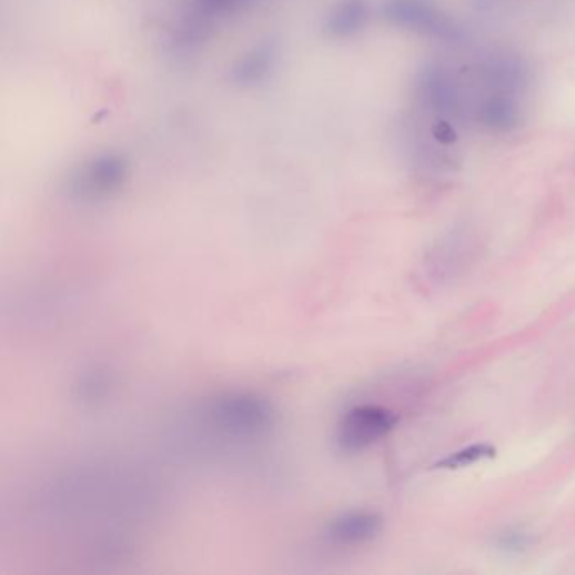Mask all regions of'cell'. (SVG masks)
Masks as SVG:
<instances>
[{
  "instance_id": "cell-3",
  "label": "cell",
  "mask_w": 575,
  "mask_h": 575,
  "mask_svg": "<svg viewBox=\"0 0 575 575\" xmlns=\"http://www.w3.org/2000/svg\"><path fill=\"white\" fill-rule=\"evenodd\" d=\"M382 14L393 28L432 41L460 44L466 38L460 22L438 9L432 0H385Z\"/></svg>"
},
{
  "instance_id": "cell-14",
  "label": "cell",
  "mask_w": 575,
  "mask_h": 575,
  "mask_svg": "<svg viewBox=\"0 0 575 575\" xmlns=\"http://www.w3.org/2000/svg\"><path fill=\"white\" fill-rule=\"evenodd\" d=\"M496 2H500V0H477V6H480V8H492Z\"/></svg>"
},
{
  "instance_id": "cell-10",
  "label": "cell",
  "mask_w": 575,
  "mask_h": 575,
  "mask_svg": "<svg viewBox=\"0 0 575 575\" xmlns=\"http://www.w3.org/2000/svg\"><path fill=\"white\" fill-rule=\"evenodd\" d=\"M370 19L369 0H340L326 19V31L336 38L359 34Z\"/></svg>"
},
{
  "instance_id": "cell-12",
  "label": "cell",
  "mask_w": 575,
  "mask_h": 575,
  "mask_svg": "<svg viewBox=\"0 0 575 575\" xmlns=\"http://www.w3.org/2000/svg\"><path fill=\"white\" fill-rule=\"evenodd\" d=\"M532 544V535L526 534L525 529L510 528L496 535L495 545L496 551L503 554H522Z\"/></svg>"
},
{
  "instance_id": "cell-2",
  "label": "cell",
  "mask_w": 575,
  "mask_h": 575,
  "mask_svg": "<svg viewBox=\"0 0 575 575\" xmlns=\"http://www.w3.org/2000/svg\"><path fill=\"white\" fill-rule=\"evenodd\" d=\"M415 103L427 119L450 120L463 123L473 117L474 100L467 92L463 78L457 77L447 64L425 61L415 71L412 80Z\"/></svg>"
},
{
  "instance_id": "cell-13",
  "label": "cell",
  "mask_w": 575,
  "mask_h": 575,
  "mask_svg": "<svg viewBox=\"0 0 575 575\" xmlns=\"http://www.w3.org/2000/svg\"><path fill=\"white\" fill-rule=\"evenodd\" d=\"M110 385V380H107L105 376L100 375H90L81 382V396L83 399H88V401H95V399H100L103 393L107 392V386Z\"/></svg>"
},
{
  "instance_id": "cell-5",
  "label": "cell",
  "mask_w": 575,
  "mask_h": 575,
  "mask_svg": "<svg viewBox=\"0 0 575 575\" xmlns=\"http://www.w3.org/2000/svg\"><path fill=\"white\" fill-rule=\"evenodd\" d=\"M399 415L382 405H356L337 422L336 442L344 453H362L389 435Z\"/></svg>"
},
{
  "instance_id": "cell-11",
  "label": "cell",
  "mask_w": 575,
  "mask_h": 575,
  "mask_svg": "<svg viewBox=\"0 0 575 575\" xmlns=\"http://www.w3.org/2000/svg\"><path fill=\"white\" fill-rule=\"evenodd\" d=\"M496 456V450L490 444H473V446L464 447L450 454L444 460L434 464V470H461V467L473 466L480 461L492 460Z\"/></svg>"
},
{
  "instance_id": "cell-9",
  "label": "cell",
  "mask_w": 575,
  "mask_h": 575,
  "mask_svg": "<svg viewBox=\"0 0 575 575\" xmlns=\"http://www.w3.org/2000/svg\"><path fill=\"white\" fill-rule=\"evenodd\" d=\"M522 99L503 93H481L474 100L473 117L493 134H510L523 122Z\"/></svg>"
},
{
  "instance_id": "cell-7",
  "label": "cell",
  "mask_w": 575,
  "mask_h": 575,
  "mask_svg": "<svg viewBox=\"0 0 575 575\" xmlns=\"http://www.w3.org/2000/svg\"><path fill=\"white\" fill-rule=\"evenodd\" d=\"M480 252L477 236L471 230L457 229L442 236L425 260L432 281L451 282L466 272Z\"/></svg>"
},
{
  "instance_id": "cell-1",
  "label": "cell",
  "mask_w": 575,
  "mask_h": 575,
  "mask_svg": "<svg viewBox=\"0 0 575 575\" xmlns=\"http://www.w3.org/2000/svg\"><path fill=\"white\" fill-rule=\"evenodd\" d=\"M201 422L225 441H253L274 427L275 411L259 393L225 392L203 405Z\"/></svg>"
},
{
  "instance_id": "cell-6",
  "label": "cell",
  "mask_w": 575,
  "mask_h": 575,
  "mask_svg": "<svg viewBox=\"0 0 575 575\" xmlns=\"http://www.w3.org/2000/svg\"><path fill=\"white\" fill-rule=\"evenodd\" d=\"M399 139L402 141L405 155L415 169L431 174H446L456 171L457 159L454 158L450 148L435 141L428 125L422 127L421 119H405L401 122Z\"/></svg>"
},
{
  "instance_id": "cell-4",
  "label": "cell",
  "mask_w": 575,
  "mask_h": 575,
  "mask_svg": "<svg viewBox=\"0 0 575 575\" xmlns=\"http://www.w3.org/2000/svg\"><path fill=\"white\" fill-rule=\"evenodd\" d=\"M534 81L528 61L513 51H493L474 68V83L481 93H503L523 99Z\"/></svg>"
},
{
  "instance_id": "cell-8",
  "label": "cell",
  "mask_w": 575,
  "mask_h": 575,
  "mask_svg": "<svg viewBox=\"0 0 575 575\" xmlns=\"http://www.w3.org/2000/svg\"><path fill=\"white\" fill-rule=\"evenodd\" d=\"M383 519L379 513L346 512L334 516L324 526V541L333 547H360L379 537Z\"/></svg>"
}]
</instances>
